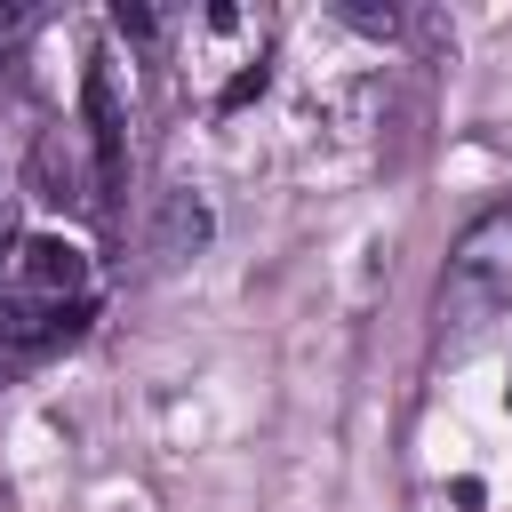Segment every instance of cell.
Instances as JSON below:
<instances>
[{"label": "cell", "instance_id": "cell-1", "mask_svg": "<svg viewBox=\"0 0 512 512\" xmlns=\"http://www.w3.org/2000/svg\"><path fill=\"white\" fill-rule=\"evenodd\" d=\"M88 320V256L64 232H24L0 256V352H48Z\"/></svg>", "mask_w": 512, "mask_h": 512}, {"label": "cell", "instance_id": "cell-2", "mask_svg": "<svg viewBox=\"0 0 512 512\" xmlns=\"http://www.w3.org/2000/svg\"><path fill=\"white\" fill-rule=\"evenodd\" d=\"M440 336H488L512 320V208L480 216L456 248H448V272H440Z\"/></svg>", "mask_w": 512, "mask_h": 512}, {"label": "cell", "instance_id": "cell-3", "mask_svg": "<svg viewBox=\"0 0 512 512\" xmlns=\"http://www.w3.org/2000/svg\"><path fill=\"white\" fill-rule=\"evenodd\" d=\"M80 128H88V184H96L88 200H96V216H112L128 192V120H120V88H112L104 48L80 64Z\"/></svg>", "mask_w": 512, "mask_h": 512}, {"label": "cell", "instance_id": "cell-4", "mask_svg": "<svg viewBox=\"0 0 512 512\" xmlns=\"http://www.w3.org/2000/svg\"><path fill=\"white\" fill-rule=\"evenodd\" d=\"M200 240H208V208H200L192 192H176V200H168V216H160V240H152V248H160L168 264H184Z\"/></svg>", "mask_w": 512, "mask_h": 512}, {"label": "cell", "instance_id": "cell-5", "mask_svg": "<svg viewBox=\"0 0 512 512\" xmlns=\"http://www.w3.org/2000/svg\"><path fill=\"white\" fill-rule=\"evenodd\" d=\"M0 240H8V232H0Z\"/></svg>", "mask_w": 512, "mask_h": 512}]
</instances>
